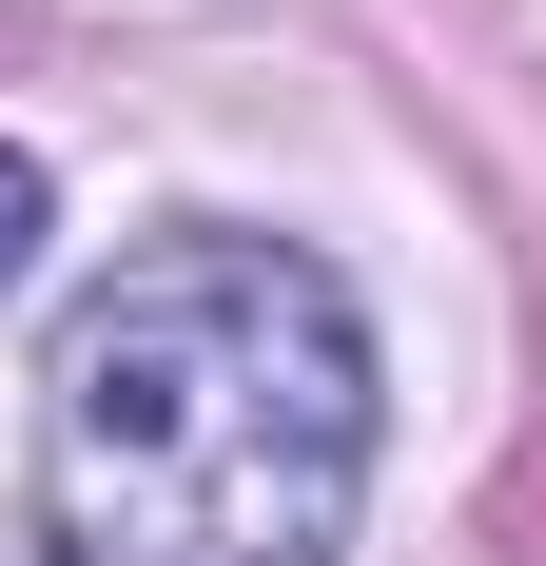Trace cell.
Returning a JSON list of instances; mask_svg holds the SVG:
<instances>
[{
  "instance_id": "1",
  "label": "cell",
  "mask_w": 546,
  "mask_h": 566,
  "mask_svg": "<svg viewBox=\"0 0 546 566\" xmlns=\"http://www.w3.org/2000/svg\"><path fill=\"white\" fill-rule=\"evenodd\" d=\"M371 509V333L293 234H157L40 352L59 566H332Z\"/></svg>"
},
{
  "instance_id": "2",
  "label": "cell",
  "mask_w": 546,
  "mask_h": 566,
  "mask_svg": "<svg viewBox=\"0 0 546 566\" xmlns=\"http://www.w3.org/2000/svg\"><path fill=\"white\" fill-rule=\"evenodd\" d=\"M40 274V157H20V137H0V293Z\"/></svg>"
}]
</instances>
